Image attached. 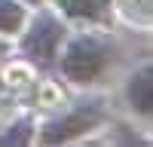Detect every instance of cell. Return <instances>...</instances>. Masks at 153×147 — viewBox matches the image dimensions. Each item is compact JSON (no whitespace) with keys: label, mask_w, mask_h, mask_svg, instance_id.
Returning <instances> with one entry per match:
<instances>
[{"label":"cell","mask_w":153,"mask_h":147,"mask_svg":"<svg viewBox=\"0 0 153 147\" xmlns=\"http://www.w3.org/2000/svg\"><path fill=\"white\" fill-rule=\"evenodd\" d=\"M113 65V46L98 34H76L61 52V74L76 86L98 83Z\"/></svg>","instance_id":"6da1fadb"},{"label":"cell","mask_w":153,"mask_h":147,"mask_svg":"<svg viewBox=\"0 0 153 147\" xmlns=\"http://www.w3.org/2000/svg\"><path fill=\"white\" fill-rule=\"evenodd\" d=\"M22 55L31 58L34 65H52L58 58V49L68 37V24L61 22L55 12H37L28 28H22Z\"/></svg>","instance_id":"7a4b0ae2"},{"label":"cell","mask_w":153,"mask_h":147,"mask_svg":"<svg viewBox=\"0 0 153 147\" xmlns=\"http://www.w3.org/2000/svg\"><path fill=\"white\" fill-rule=\"evenodd\" d=\"M101 120H104L101 101H80V104H74L68 114L49 120L40 129V141L43 144H68L74 138H80V135L92 132Z\"/></svg>","instance_id":"3957f363"},{"label":"cell","mask_w":153,"mask_h":147,"mask_svg":"<svg viewBox=\"0 0 153 147\" xmlns=\"http://www.w3.org/2000/svg\"><path fill=\"white\" fill-rule=\"evenodd\" d=\"M126 98H129V107L141 117H150L153 110V71L150 65H144L141 71L132 74L129 86H126Z\"/></svg>","instance_id":"277c9868"},{"label":"cell","mask_w":153,"mask_h":147,"mask_svg":"<svg viewBox=\"0 0 153 147\" xmlns=\"http://www.w3.org/2000/svg\"><path fill=\"white\" fill-rule=\"evenodd\" d=\"M58 9L68 19H80V22H107L113 0H55Z\"/></svg>","instance_id":"5b68a950"},{"label":"cell","mask_w":153,"mask_h":147,"mask_svg":"<svg viewBox=\"0 0 153 147\" xmlns=\"http://www.w3.org/2000/svg\"><path fill=\"white\" fill-rule=\"evenodd\" d=\"M28 22V12H25L22 0H0V37L19 34Z\"/></svg>","instance_id":"8992f818"},{"label":"cell","mask_w":153,"mask_h":147,"mask_svg":"<svg viewBox=\"0 0 153 147\" xmlns=\"http://www.w3.org/2000/svg\"><path fill=\"white\" fill-rule=\"evenodd\" d=\"M31 141H34V122H31L28 117L9 122V126L0 132V144H3V147H9V144L22 147V144H31Z\"/></svg>","instance_id":"52a82bcc"},{"label":"cell","mask_w":153,"mask_h":147,"mask_svg":"<svg viewBox=\"0 0 153 147\" xmlns=\"http://www.w3.org/2000/svg\"><path fill=\"white\" fill-rule=\"evenodd\" d=\"M6 52H9V43H6V40H3V37H0V58H3V55H6Z\"/></svg>","instance_id":"ba28073f"},{"label":"cell","mask_w":153,"mask_h":147,"mask_svg":"<svg viewBox=\"0 0 153 147\" xmlns=\"http://www.w3.org/2000/svg\"><path fill=\"white\" fill-rule=\"evenodd\" d=\"M25 3H40V0H25Z\"/></svg>","instance_id":"9c48e42d"}]
</instances>
